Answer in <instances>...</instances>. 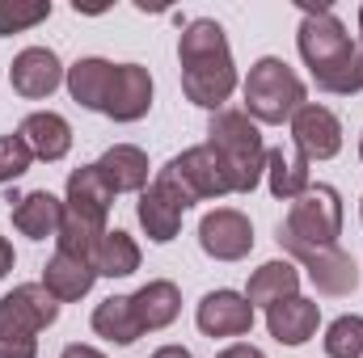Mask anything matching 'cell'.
<instances>
[{
    "label": "cell",
    "instance_id": "6da1fadb",
    "mask_svg": "<svg viewBox=\"0 0 363 358\" xmlns=\"http://www.w3.org/2000/svg\"><path fill=\"white\" fill-rule=\"evenodd\" d=\"M300 59L321 93L351 97L363 93V42L347 34L334 8H300V34H296Z\"/></svg>",
    "mask_w": 363,
    "mask_h": 358
},
{
    "label": "cell",
    "instance_id": "7a4b0ae2",
    "mask_svg": "<svg viewBox=\"0 0 363 358\" xmlns=\"http://www.w3.org/2000/svg\"><path fill=\"white\" fill-rule=\"evenodd\" d=\"M178 64H182V93L186 101L220 114L224 101L237 93V64H233V47L220 21L211 17H194L186 21L178 34Z\"/></svg>",
    "mask_w": 363,
    "mask_h": 358
},
{
    "label": "cell",
    "instance_id": "3957f363",
    "mask_svg": "<svg viewBox=\"0 0 363 358\" xmlns=\"http://www.w3.org/2000/svg\"><path fill=\"white\" fill-rule=\"evenodd\" d=\"M207 148L224 161L233 194H254L258 181L267 178V144L258 122L245 110H220L207 122Z\"/></svg>",
    "mask_w": 363,
    "mask_h": 358
},
{
    "label": "cell",
    "instance_id": "277c9868",
    "mask_svg": "<svg viewBox=\"0 0 363 358\" xmlns=\"http://www.w3.org/2000/svg\"><path fill=\"white\" fill-rule=\"evenodd\" d=\"M342 219H347V211H342L338 190L325 185V181H317V185H308V190L287 207V215H283L274 241H279V249H283L287 258L300 253V249H325V245H338Z\"/></svg>",
    "mask_w": 363,
    "mask_h": 358
},
{
    "label": "cell",
    "instance_id": "5b68a950",
    "mask_svg": "<svg viewBox=\"0 0 363 358\" xmlns=\"http://www.w3.org/2000/svg\"><path fill=\"white\" fill-rule=\"evenodd\" d=\"M60 321V299L43 282H21L0 299V358H38V333Z\"/></svg>",
    "mask_w": 363,
    "mask_h": 358
},
{
    "label": "cell",
    "instance_id": "8992f818",
    "mask_svg": "<svg viewBox=\"0 0 363 358\" xmlns=\"http://www.w3.org/2000/svg\"><path fill=\"white\" fill-rule=\"evenodd\" d=\"M245 114L262 127H283L296 118V110L308 101L304 81L296 76V68H287V59L279 55H262L250 64V76H245Z\"/></svg>",
    "mask_w": 363,
    "mask_h": 358
},
{
    "label": "cell",
    "instance_id": "52a82bcc",
    "mask_svg": "<svg viewBox=\"0 0 363 358\" xmlns=\"http://www.w3.org/2000/svg\"><path fill=\"white\" fill-rule=\"evenodd\" d=\"M190 207H194V202L182 194L178 181L157 169V178L148 181V190H144L140 202H135V219H140V228H144V236H148L152 245H169V241L178 236L182 215H186Z\"/></svg>",
    "mask_w": 363,
    "mask_h": 358
},
{
    "label": "cell",
    "instance_id": "ba28073f",
    "mask_svg": "<svg viewBox=\"0 0 363 358\" xmlns=\"http://www.w3.org/2000/svg\"><path fill=\"white\" fill-rule=\"evenodd\" d=\"M161 173H169V178L178 181L182 194H186L190 202H207V198H224V194H233V178H228L224 161H220L207 144L178 152Z\"/></svg>",
    "mask_w": 363,
    "mask_h": 358
},
{
    "label": "cell",
    "instance_id": "9c48e42d",
    "mask_svg": "<svg viewBox=\"0 0 363 358\" xmlns=\"http://www.w3.org/2000/svg\"><path fill=\"white\" fill-rule=\"evenodd\" d=\"M199 249L211 262H241L254 249V224L237 207H216L199 219Z\"/></svg>",
    "mask_w": 363,
    "mask_h": 358
},
{
    "label": "cell",
    "instance_id": "30bf717a",
    "mask_svg": "<svg viewBox=\"0 0 363 358\" xmlns=\"http://www.w3.org/2000/svg\"><path fill=\"white\" fill-rule=\"evenodd\" d=\"M287 127H291L296 152L308 156V161H334V156L342 152V122H338V114H334L330 105L304 101Z\"/></svg>",
    "mask_w": 363,
    "mask_h": 358
},
{
    "label": "cell",
    "instance_id": "8fae6325",
    "mask_svg": "<svg viewBox=\"0 0 363 358\" xmlns=\"http://www.w3.org/2000/svg\"><path fill=\"white\" fill-rule=\"evenodd\" d=\"M194 325H199L203 337H245L254 329V308H250L245 291L220 287V291H207L199 299Z\"/></svg>",
    "mask_w": 363,
    "mask_h": 358
},
{
    "label": "cell",
    "instance_id": "7c38bea8",
    "mask_svg": "<svg viewBox=\"0 0 363 358\" xmlns=\"http://www.w3.org/2000/svg\"><path fill=\"white\" fill-rule=\"evenodd\" d=\"M291 262H300L308 282L317 287V295H330V299H342L359 287V266L355 258L342 249V245H325V249H300L291 253Z\"/></svg>",
    "mask_w": 363,
    "mask_h": 358
},
{
    "label": "cell",
    "instance_id": "4fadbf2b",
    "mask_svg": "<svg viewBox=\"0 0 363 358\" xmlns=\"http://www.w3.org/2000/svg\"><path fill=\"white\" fill-rule=\"evenodd\" d=\"M64 76H68V68L60 64V55L51 47H26L9 64V85H13L17 97H26V101L51 97V93L64 85Z\"/></svg>",
    "mask_w": 363,
    "mask_h": 358
},
{
    "label": "cell",
    "instance_id": "5bb4252c",
    "mask_svg": "<svg viewBox=\"0 0 363 358\" xmlns=\"http://www.w3.org/2000/svg\"><path fill=\"white\" fill-rule=\"evenodd\" d=\"M148 110H152V76H148V68L144 64H118L101 114L114 118V122H140Z\"/></svg>",
    "mask_w": 363,
    "mask_h": 358
},
{
    "label": "cell",
    "instance_id": "9a60e30c",
    "mask_svg": "<svg viewBox=\"0 0 363 358\" xmlns=\"http://www.w3.org/2000/svg\"><path fill=\"white\" fill-rule=\"evenodd\" d=\"M267 329H271V337L279 346L296 350V346H304V342L317 337V329H321V304L304 299V295H291V299L267 308Z\"/></svg>",
    "mask_w": 363,
    "mask_h": 358
},
{
    "label": "cell",
    "instance_id": "2e32d148",
    "mask_svg": "<svg viewBox=\"0 0 363 358\" xmlns=\"http://www.w3.org/2000/svg\"><path fill=\"white\" fill-rule=\"evenodd\" d=\"M17 135L26 139V148L34 152V161H47V165H55V161H64V156L72 152V127H68V118L55 114V110H34V114H26L21 127H17Z\"/></svg>",
    "mask_w": 363,
    "mask_h": 358
},
{
    "label": "cell",
    "instance_id": "e0dca14e",
    "mask_svg": "<svg viewBox=\"0 0 363 358\" xmlns=\"http://www.w3.org/2000/svg\"><path fill=\"white\" fill-rule=\"evenodd\" d=\"M13 228L30 241H55L60 219H64V198H55L51 190H30V194H13Z\"/></svg>",
    "mask_w": 363,
    "mask_h": 358
},
{
    "label": "cell",
    "instance_id": "ac0fdd59",
    "mask_svg": "<svg viewBox=\"0 0 363 358\" xmlns=\"http://www.w3.org/2000/svg\"><path fill=\"white\" fill-rule=\"evenodd\" d=\"M93 165L114 194H144L148 190V152L135 144H114Z\"/></svg>",
    "mask_w": 363,
    "mask_h": 358
},
{
    "label": "cell",
    "instance_id": "d6986e66",
    "mask_svg": "<svg viewBox=\"0 0 363 358\" xmlns=\"http://www.w3.org/2000/svg\"><path fill=\"white\" fill-rule=\"evenodd\" d=\"M64 207H68V211H77L81 219H89V224H101V228H106L110 207H114V190L101 181L97 165H81V169H72V173H68Z\"/></svg>",
    "mask_w": 363,
    "mask_h": 358
},
{
    "label": "cell",
    "instance_id": "ffe728a7",
    "mask_svg": "<svg viewBox=\"0 0 363 358\" xmlns=\"http://www.w3.org/2000/svg\"><path fill=\"white\" fill-rule=\"evenodd\" d=\"M38 282H43L60 304H77V299H85L93 291L97 270H93V262H85V258H72V253L55 249L51 262L43 266V278H38Z\"/></svg>",
    "mask_w": 363,
    "mask_h": 358
},
{
    "label": "cell",
    "instance_id": "44dd1931",
    "mask_svg": "<svg viewBox=\"0 0 363 358\" xmlns=\"http://www.w3.org/2000/svg\"><path fill=\"white\" fill-rule=\"evenodd\" d=\"M291 295H300V266L291 258L262 262V266L250 274V282H245L250 308H274V304H283Z\"/></svg>",
    "mask_w": 363,
    "mask_h": 358
},
{
    "label": "cell",
    "instance_id": "7402d4cb",
    "mask_svg": "<svg viewBox=\"0 0 363 358\" xmlns=\"http://www.w3.org/2000/svg\"><path fill=\"white\" fill-rule=\"evenodd\" d=\"M131 308H135L144 333H161V329H169V325L178 321V312H182L178 282H169V278H152V282H144V287L131 295Z\"/></svg>",
    "mask_w": 363,
    "mask_h": 358
},
{
    "label": "cell",
    "instance_id": "603a6c76",
    "mask_svg": "<svg viewBox=\"0 0 363 358\" xmlns=\"http://www.w3.org/2000/svg\"><path fill=\"white\" fill-rule=\"evenodd\" d=\"M114 68H118V64H110V59H101V55L77 59V64L68 68V76H64L72 101L101 114V110H106V97H110V85H114Z\"/></svg>",
    "mask_w": 363,
    "mask_h": 358
},
{
    "label": "cell",
    "instance_id": "cb8c5ba5",
    "mask_svg": "<svg viewBox=\"0 0 363 358\" xmlns=\"http://www.w3.org/2000/svg\"><path fill=\"white\" fill-rule=\"evenodd\" d=\"M89 325H93L97 337H106V342H114V346H135V342L144 337L140 316H135V308H131V295H110V299H101V304L93 308Z\"/></svg>",
    "mask_w": 363,
    "mask_h": 358
},
{
    "label": "cell",
    "instance_id": "d4e9b609",
    "mask_svg": "<svg viewBox=\"0 0 363 358\" xmlns=\"http://www.w3.org/2000/svg\"><path fill=\"white\" fill-rule=\"evenodd\" d=\"M267 185L279 202H296L313 178H308V156L300 152H283V148H267Z\"/></svg>",
    "mask_w": 363,
    "mask_h": 358
},
{
    "label": "cell",
    "instance_id": "484cf974",
    "mask_svg": "<svg viewBox=\"0 0 363 358\" xmlns=\"http://www.w3.org/2000/svg\"><path fill=\"white\" fill-rule=\"evenodd\" d=\"M140 245H135V236H127L123 228H114V232H106L101 241H97V249H93V270H97V278H131L135 270H140Z\"/></svg>",
    "mask_w": 363,
    "mask_h": 358
},
{
    "label": "cell",
    "instance_id": "4316f807",
    "mask_svg": "<svg viewBox=\"0 0 363 358\" xmlns=\"http://www.w3.org/2000/svg\"><path fill=\"white\" fill-rule=\"evenodd\" d=\"M106 232H110V228H101V224H89V219H81L77 211H68V207H64V219H60L55 245H60L64 253H72V258H85V262H89L93 249H97V241H101Z\"/></svg>",
    "mask_w": 363,
    "mask_h": 358
},
{
    "label": "cell",
    "instance_id": "83f0119b",
    "mask_svg": "<svg viewBox=\"0 0 363 358\" xmlns=\"http://www.w3.org/2000/svg\"><path fill=\"white\" fill-rule=\"evenodd\" d=\"M321 346H325V358H363V316L347 312V316L330 321Z\"/></svg>",
    "mask_w": 363,
    "mask_h": 358
},
{
    "label": "cell",
    "instance_id": "f1b7e54d",
    "mask_svg": "<svg viewBox=\"0 0 363 358\" xmlns=\"http://www.w3.org/2000/svg\"><path fill=\"white\" fill-rule=\"evenodd\" d=\"M51 17V0H0V34L13 38V34H26L34 30L38 21Z\"/></svg>",
    "mask_w": 363,
    "mask_h": 358
},
{
    "label": "cell",
    "instance_id": "f546056e",
    "mask_svg": "<svg viewBox=\"0 0 363 358\" xmlns=\"http://www.w3.org/2000/svg\"><path fill=\"white\" fill-rule=\"evenodd\" d=\"M30 165H34V152L26 148L21 135H0V185L30 173Z\"/></svg>",
    "mask_w": 363,
    "mask_h": 358
},
{
    "label": "cell",
    "instance_id": "4dcf8cb0",
    "mask_svg": "<svg viewBox=\"0 0 363 358\" xmlns=\"http://www.w3.org/2000/svg\"><path fill=\"white\" fill-rule=\"evenodd\" d=\"M216 358H267V354L258 346H250V342H233V346H224Z\"/></svg>",
    "mask_w": 363,
    "mask_h": 358
},
{
    "label": "cell",
    "instance_id": "1f68e13d",
    "mask_svg": "<svg viewBox=\"0 0 363 358\" xmlns=\"http://www.w3.org/2000/svg\"><path fill=\"white\" fill-rule=\"evenodd\" d=\"M60 358H106L97 346H81V342H72V346H64V354Z\"/></svg>",
    "mask_w": 363,
    "mask_h": 358
},
{
    "label": "cell",
    "instance_id": "d6a6232c",
    "mask_svg": "<svg viewBox=\"0 0 363 358\" xmlns=\"http://www.w3.org/2000/svg\"><path fill=\"white\" fill-rule=\"evenodd\" d=\"M13 262H17V253H13V245H9V241L0 236V278H4L9 270H13Z\"/></svg>",
    "mask_w": 363,
    "mask_h": 358
},
{
    "label": "cell",
    "instance_id": "836d02e7",
    "mask_svg": "<svg viewBox=\"0 0 363 358\" xmlns=\"http://www.w3.org/2000/svg\"><path fill=\"white\" fill-rule=\"evenodd\" d=\"M152 358H194L186 346H161V350H152Z\"/></svg>",
    "mask_w": 363,
    "mask_h": 358
},
{
    "label": "cell",
    "instance_id": "e575fe53",
    "mask_svg": "<svg viewBox=\"0 0 363 358\" xmlns=\"http://www.w3.org/2000/svg\"><path fill=\"white\" fill-rule=\"evenodd\" d=\"M359 42H363V4H359Z\"/></svg>",
    "mask_w": 363,
    "mask_h": 358
},
{
    "label": "cell",
    "instance_id": "d590c367",
    "mask_svg": "<svg viewBox=\"0 0 363 358\" xmlns=\"http://www.w3.org/2000/svg\"><path fill=\"white\" fill-rule=\"evenodd\" d=\"M359 161H363V135H359Z\"/></svg>",
    "mask_w": 363,
    "mask_h": 358
},
{
    "label": "cell",
    "instance_id": "8d00e7d4",
    "mask_svg": "<svg viewBox=\"0 0 363 358\" xmlns=\"http://www.w3.org/2000/svg\"><path fill=\"white\" fill-rule=\"evenodd\" d=\"M359 219H363V198H359Z\"/></svg>",
    "mask_w": 363,
    "mask_h": 358
}]
</instances>
